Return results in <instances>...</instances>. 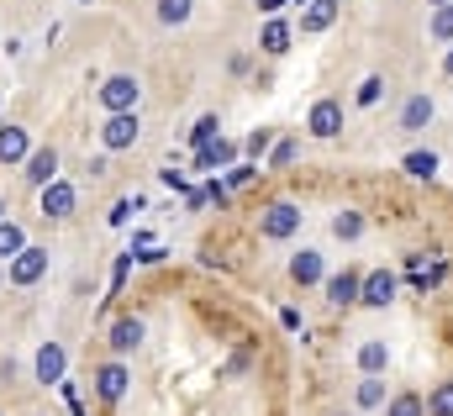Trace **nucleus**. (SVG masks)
I'll use <instances>...</instances> for the list:
<instances>
[{"instance_id":"f257e3e1","label":"nucleus","mask_w":453,"mask_h":416,"mask_svg":"<svg viewBox=\"0 0 453 416\" xmlns=\"http://www.w3.org/2000/svg\"><path fill=\"white\" fill-rule=\"evenodd\" d=\"M301 227H306L301 201H269V206L258 211V237H264V243H290Z\"/></svg>"},{"instance_id":"f03ea898","label":"nucleus","mask_w":453,"mask_h":416,"mask_svg":"<svg viewBox=\"0 0 453 416\" xmlns=\"http://www.w3.org/2000/svg\"><path fill=\"white\" fill-rule=\"evenodd\" d=\"M137 101H142V80H137V74H106V80L96 85V105H101L106 116L137 111Z\"/></svg>"},{"instance_id":"7ed1b4c3","label":"nucleus","mask_w":453,"mask_h":416,"mask_svg":"<svg viewBox=\"0 0 453 416\" xmlns=\"http://www.w3.org/2000/svg\"><path fill=\"white\" fill-rule=\"evenodd\" d=\"M48 248H37V243H27L11 264H5V285H16V290H32V285H42L48 280Z\"/></svg>"},{"instance_id":"20e7f679","label":"nucleus","mask_w":453,"mask_h":416,"mask_svg":"<svg viewBox=\"0 0 453 416\" xmlns=\"http://www.w3.org/2000/svg\"><path fill=\"white\" fill-rule=\"evenodd\" d=\"M137 143H142V116L137 111H116V116L101 121V148L106 153H132Z\"/></svg>"},{"instance_id":"39448f33","label":"nucleus","mask_w":453,"mask_h":416,"mask_svg":"<svg viewBox=\"0 0 453 416\" xmlns=\"http://www.w3.org/2000/svg\"><path fill=\"white\" fill-rule=\"evenodd\" d=\"M64 374H69V353H64V343H58V337L37 343V353H32V380H37V385H64Z\"/></svg>"},{"instance_id":"423d86ee","label":"nucleus","mask_w":453,"mask_h":416,"mask_svg":"<svg viewBox=\"0 0 453 416\" xmlns=\"http://www.w3.org/2000/svg\"><path fill=\"white\" fill-rule=\"evenodd\" d=\"M358 290H364V269H353V264H342L338 274H327V280H322V296H327V306H333V312L358 306Z\"/></svg>"},{"instance_id":"0eeeda50","label":"nucleus","mask_w":453,"mask_h":416,"mask_svg":"<svg viewBox=\"0 0 453 416\" xmlns=\"http://www.w3.org/2000/svg\"><path fill=\"white\" fill-rule=\"evenodd\" d=\"M322 280H327V253H322V248L290 253V285H296V290H322Z\"/></svg>"},{"instance_id":"6e6552de","label":"nucleus","mask_w":453,"mask_h":416,"mask_svg":"<svg viewBox=\"0 0 453 416\" xmlns=\"http://www.w3.org/2000/svg\"><path fill=\"white\" fill-rule=\"evenodd\" d=\"M306 132L322 137V143L342 137V101L338 96H317V101H311V111H306Z\"/></svg>"},{"instance_id":"1a4fd4ad","label":"nucleus","mask_w":453,"mask_h":416,"mask_svg":"<svg viewBox=\"0 0 453 416\" xmlns=\"http://www.w3.org/2000/svg\"><path fill=\"white\" fill-rule=\"evenodd\" d=\"M433 116H438V101H433L427 90H417V96H406L401 111H395V132L417 137V132H427V127H433Z\"/></svg>"},{"instance_id":"9d476101","label":"nucleus","mask_w":453,"mask_h":416,"mask_svg":"<svg viewBox=\"0 0 453 416\" xmlns=\"http://www.w3.org/2000/svg\"><path fill=\"white\" fill-rule=\"evenodd\" d=\"M37 211H42L48 221H69V216L80 211V190H74L69 180H53V185L37 190Z\"/></svg>"},{"instance_id":"9b49d317","label":"nucleus","mask_w":453,"mask_h":416,"mask_svg":"<svg viewBox=\"0 0 453 416\" xmlns=\"http://www.w3.org/2000/svg\"><path fill=\"white\" fill-rule=\"evenodd\" d=\"M127 390H132V369H127V358H106V364L96 369V396H101L106 406H121Z\"/></svg>"},{"instance_id":"f8f14e48","label":"nucleus","mask_w":453,"mask_h":416,"mask_svg":"<svg viewBox=\"0 0 453 416\" xmlns=\"http://www.w3.org/2000/svg\"><path fill=\"white\" fill-rule=\"evenodd\" d=\"M142 337H148V321L142 316H116L111 332H106V348H111V358H132L142 348Z\"/></svg>"},{"instance_id":"ddd939ff","label":"nucleus","mask_w":453,"mask_h":416,"mask_svg":"<svg viewBox=\"0 0 453 416\" xmlns=\"http://www.w3.org/2000/svg\"><path fill=\"white\" fill-rule=\"evenodd\" d=\"M290 42H296V21H285V16H264V27H258V53H264V58H285Z\"/></svg>"},{"instance_id":"4468645a","label":"nucleus","mask_w":453,"mask_h":416,"mask_svg":"<svg viewBox=\"0 0 453 416\" xmlns=\"http://www.w3.org/2000/svg\"><path fill=\"white\" fill-rule=\"evenodd\" d=\"M21 180H27L32 190H42V185H53V180H58V148H53V143H42V148H32V153H27V164H21Z\"/></svg>"},{"instance_id":"2eb2a0df","label":"nucleus","mask_w":453,"mask_h":416,"mask_svg":"<svg viewBox=\"0 0 453 416\" xmlns=\"http://www.w3.org/2000/svg\"><path fill=\"white\" fill-rule=\"evenodd\" d=\"M395 285H401V280H395L390 269H369V274H364V290H358V306L385 312V306L395 301Z\"/></svg>"},{"instance_id":"dca6fc26","label":"nucleus","mask_w":453,"mask_h":416,"mask_svg":"<svg viewBox=\"0 0 453 416\" xmlns=\"http://www.w3.org/2000/svg\"><path fill=\"white\" fill-rule=\"evenodd\" d=\"M237 158H242V143H232V137L222 132L217 143H206V148L196 153V169H201V174H222V169H232Z\"/></svg>"},{"instance_id":"f3484780","label":"nucleus","mask_w":453,"mask_h":416,"mask_svg":"<svg viewBox=\"0 0 453 416\" xmlns=\"http://www.w3.org/2000/svg\"><path fill=\"white\" fill-rule=\"evenodd\" d=\"M342 16V0H311V5H301V37H317V32H327L333 21Z\"/></svg>"},{"instance_id":"a211bd4d","label":"nucleus","mask_w":453,"mask_h":416,"mask_svg":"<svg viewBox=\"0 0 453 416\" xmlns=\"http://www.w3.org/2000/svg\"><path fill=\"white\" fill-rule=\"evenodd\" d=\"M327 232H333L338 243H358V237L369 232V216H364L358 206H338L333 216H327Z\"/></svg>"},{"instance_id":"6ab92c4d","label":"nucleus","mask_w":453,"mask_h":416,"mask_svg":"<svg viewBox=\"0 0 453 416\" xmlns=\"http://www.w3.org/2000/svg\"><path fill=\"white\" fill-rule=\"evenodd\" d=\"M27 153H32V137H27V127H0V164L5 169H21L27 164Z\"/></svg>"},{"instance_id":"aec40b11","label":"nucleus","mask_w":453,"mask_h":416,"mask_svg":"<svg viewBox=\"0 0 453 416\" xmlns=\"http://www.w3.org/2000/svg\"><path fill=\"white\" fill-rule=\"evenodd\" d=\"M353 364H358V374H385V369H390V348H385V337H364L358 353H353Z\"/></svg>"},{"instance_id":"412c9836","label":"nucleus","mask_w":453,"mask_h":416,"mask_svg":"<svg viewBox=\"0 0 453 416\" xmlns=\"http://www.w3.org/2000/svg\"><path fill=\"white\" fill-rule=\"evenodd\" d=\"M390 390H385V374H364L358 390H353V412H385Z\"/></svg>"},{"instance_id":"4be33fe9","label":"nucleus","mask_w":453,"mask_h":416,"mask_svg":"<svg viewBox=\"0 0 453 416\" xmlns=\"http://www.w3.org/2000/svg\"><path fill=\"white\" fill-rule=\"evenodd\" d=\"M196 16V0H153V21L164 27V32H174V27H185Z\"/></svg>"},{"instance_id":"5701e85b","label":"nucleus","mask_w":453,"mask_h":416,"mask_svg":"<svg viewBox=\"0 0 453 416\" xmlns=\"http://www.w3.org/2000/svg\"><path fill=\"white\" fill-rule=\"evenodd\" d=\"M438 164H443V158H438L433 148H411V153L401 158V169H406V180H433V174H438Z\"/></svg>"},{"instance_id":"b1692460","label":"nucleus","mask_w":453,"mask_h":416,"mask_svg":"<svg viewBox=\"0 0 453 416\" xmlns=\"http://www.w3.org/2000/svg\"><path fill=\"white\" fill-rule=\"evenodd\" d=\"M385 416H427V396H417V390H395V396L385 401Z\"/></svg>"},{"instance_id":"393cba45","label":"nucleus","mask_w":453,"mask_h":416,"mask_svg":"<svg viewBox=\"0 0 453 416\" xmlns=\"http://www.w3.org/2000/svg\"><path fill=\"white\" fill-rule=\"evenodd\" d=\"M217 137H222V116H217V111H206V116L190 127V153H201V148H206V143H217Z\"/></svg>"},{"instance_id":"a878e982","label":"nucleus","mask_w":453,"mask_h":416,"mask_svg":"<svg viewBox=\"0 0 453 416\" xmlns=\"http://www.w3.org/2000/svg\"><path fill=\"white\" fill-rule=\"evenodd\" d=\"M427 42H453V5H433V16H427Z\"/></svg>"},{"instance_id":"bb28decb","label":"nucleus","mask_w":453,"mask_h":416,"mask_svg":"<svg viewBox=\"0 0 453 416\" xmlns=\"http://www.w3.org/2000/svg\"><path fill=\"white\" fill-rule=\"evenodd\" d=\"M274 143H280V137H274V127H258V132H248V143H242V158H253V164H264Z\"/></svg>"},{"instance_id":"cd10ccee","label":"nucleus","mask_w":453,"mask_h":416,"mask_svg":"<svg viewBox=\"0 0 453 416\" xmlns=\"http://www.w3.org/2000/svg\"><path fill=\"white\" fill-rule=\"evenodd\" d=\"M21 248H27V232H21V227H16V221L5 216V221H0V264H11V258H16Z\"/></svg>"},{"instance_id":"c85d7f7f","label":"nucleus","mask_w":453,"mask_h":416,"mask_svg":"<svg viewBox=\"0 0 453 416\" xmlns=\"http://www.w3.org/2000/svg\"><path fill=\"white\" fill-rule=\"evenodd\" d=\"M380 96H385V74H364V80H358V90H353V105H358V111H369V105H380Z\"/></svg>"},{"instance_id":"c756f323","label":"nucleus","mask_w":453,"mask_h":416,"mask_svg":"<svg viewBox=\"0 0 453 416\" xmlns=\"http://www.w3.org/2000/svg\"><path fill=\"white\" fill-rule=\"evenodd\" d=\"M296 153H301V143H296V137H280V143L269 148L264 169H290V164H296Z\"/></svg>"},{"instance_id":"7c9ffc66","label":"nucleus","mask_w":453,"mask_h":416,"mask_svg":"<svg viewBox=\"0 0 453 416\" xmlns=\"http://www.w3.org/2000/svg\"><path fill=\"white\" fill-rule=\"evenodd\" d=\"M427 416H453V380H443V385L427 396Z\"/></svg>"},{"instance_id":"2f4dec72","label":"nucleus","mask_w":453,"mask_h":416,"mask_svg":"<svg viewBox=\"0 0 453 416\" xmlns=\"http://www.w3.org/2000/svg\"><path fill=\"white\" fill-rule=\"evenodd\" d=\"M132 211H142V196H121V201L106 211V221H111V227H127V216H132Z\"/></svg>"},{"instance_id":"473e14b6","label":"nucleus","mask_w":453,"mask_h":416,"mask_svg":"<svg viewBox=\"0 0 453 416\" xmlns=\"http://www.w3.org/2000/svg\"><path fill=\"white\" fill-rule=\"evenodd\" d=\"M443 280H449V264L438 258V264H433V274H417V290H422V296H433V290H438Z\"/></svg>"},{"instance_id":"72a5a7b5","label":"nucleus","mask_w":453,"mask_h":416,"mask_svg":"<svg viewBox=\"0 0 453 416\" xmlns=\"http://www.w3.org/2000/svg\"><path fill=\"white\" fill-rule=\"evenodd\" d=\"M158 180H164L169 190H180V196H190V190H196V185H190V180H185V174H180L174 164H169V169H158Z\"/></svg>"},{"instance_id":"f704fd0d","label":"nucleus","mask_w":453,"mask_h":416,"mask_svg":"<svg viewBox=\"0 0 453 416\" xmlns=\"http://www.w3.org/2000/svg\"><path fill=\"white\" fill-rule=\"evenodd\" d=\"M201 190H206V201H217V206H232V190H226V180H206Z\"/></svg>"},{"instance_id":"c9c22d12","label":"nucleus","mask_w":453,"mask_h":416,"mask_svg":"<svg viewBox=\"0 0 453 416\" xmlns=\"http://www.w3.org/2000/svg\"><path fill=\"white\" fill-rule=\"evenodd\" d=\"M127 269H132V253H121L111 269V296H121V285H127Z\"/></svg>"},{"instance_id":"e433bc0d","label":"nucleus","mask_w":453,"mask_h":416,"mask_svg":"<svg viewBox=\"0 0 453 416\" xmlns=\"http://www.w3.org/2000/svg\"><path fill=\"white\" fill-rule=\"evenodd\" d=\"M169 258V248H158V243H148V248H137V264H164Z\"/></svg>"},{"instance_id":"4c0bfd02","label":"nucleus","mask_w":453,"mask_h":416,"mask_svg":"<svg viewBox=\"0 0 453 416\" xmlns=\"http://www.w3.org/2000/svg\"><path fill=\"white\" fill-rule=\"evenodd\" d=\"M285 5H290V0H253V11H258V16H280Z\"/></svg>"},{"instance_id":"58836bf2","label":"nucleus","mask_w":453,"mask_h":416,"mask_svg":"<svg viewBox=\"0 0 453 416\" xmlns=\"http://www.w3.org/2000/svg\"><path fill=\"white\" fill-rule=\"evenodd\" d=\"M443 74H449V80H453V42H449V48H443Z\"/></svg>"},{"instance_id":"ea45409f","label":"nucleus","mask_w":453,"mask_h":416,"mask_svg":"<svg viewBox=\"0 0 453 416\" xmlns=\"http://www.w3.org/2000/svg\"><path fill=\"white\" fill-rule=\"evenodd\" d=\"M433 5H453V0H427V11H433Z\"/></svg>"},{"instance_id":"a19ab883","label":"nucleus","mask_w":453,"mask_h":416,"mask_svg":"<svg viewBox=\"0 0 453 416\" xmlns=\"http://www.w3.org/2000/svg\"><path fill=\"white\" fill-rule=\"evenodd\" d=\"M0 221H5V196H0Z\"/></svg>"},{"instance_id":"79ce46f5","label":"nucleus","mask_w":453,"mask_h":416,"mask_svg":"<svg viewBox=\"0 0 453 416\" xmlns=\"http://www.w3.org/2000/svg\"><path fill=\"white\" fill-rule=\"evenodd\" d=\"M0 285H5V264H0Z\"/></svg>"},{"instance_id":"37998d69","label":"nucleus","mask_w":453,"mask_h":416,"mask_svg":"<svg viewBox=\"0 0 453 416\" xmlns=\"http://www.w3.org/2000/svg\"><path fill=\"white\" fill-rule=\"evenodd\" d=\"M333 416H353V412H333Z\"/></svg>"}]
</instances>
